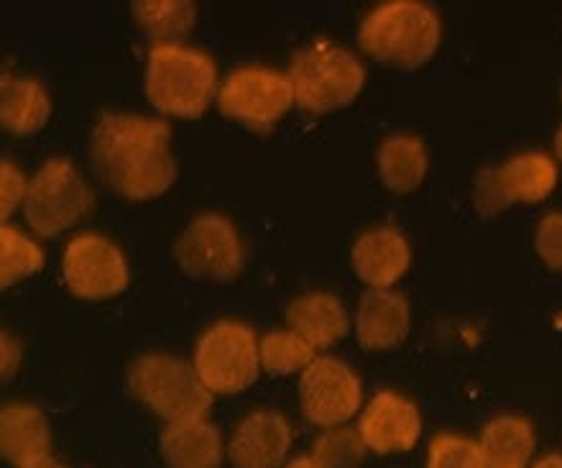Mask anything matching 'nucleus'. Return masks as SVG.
<instances>
[{"label":"nucleus","mask_w":562,"mask_h":468,"mask_svg":"<svg viewBox=\"0 0 562 468\" xmlns=\"http://www.w3.org/2000/svg\"><path fill=\"white\" fill-rule=\"evenodd\" d=\"M169 142L167 121L103 113L90 138L92 169L121 198L136 202L159 198L177 179Z\"/></svg>","instance_id":"f257e3e1"},{"label":"nucleus","mask_w":562,"mask_h":468,"mask_svg":"<svg viewBox=\"0 0 562 468\" xmlns=\"http://www.w3.org/2000/svg\"><path fill=\"white\" fill-rule=\"evenodd\" d=\"M440 38V15L417 0L381 3L358 29V44L369 57L402 69H417L432 59Z\"/></svg>","instance_id":"f03ea898"},{"label":"nucleus","mask_w":562,"mask_h":468,"mask_svg":"<svg viewBox=\"0 0 562 468\" xmlns=\"http://www.w3.org/2000/svg\"><path fill=\"white\" fill-rule=\"evenodd\" d=\"M144 85L148 103L175 119H200L221 90L213 57L179 44L151 46Z\"/></svg>","instance_id":"7ed1b4c3"},{"label":"nucleus","mask_w":562,"mask_h":468,"mask_svg":"<svg viewBox=\"0 0 562 468\" xmlns=\"http://www.w3.org/2000/svg\"><path fill=\"white\" fill-rule=\"evenodd\" d=\"M294 103L307 113H333L361 96L366 69L353 52L333 42H317L296 52L289 65Z\"/></svg>","instance_id":"20e7f679"},{"label":"nucleus","mask_w":562,"mask_h":468,"mask_svg":"<svg viewBox=\"0 0 562 468\" xmlns=\"http://www.w3.org/2000/svg\"><path fill=\"white\" fill-rule=\"evenodd\" d=\"M128 389L167 425L205 417L213 404L194 364L169 354L138 356L128 369Z\"/></svg>","instance_id":"39448f33"},{"label":"nucleus","mask_w":562,"mask_h":468,"mask_svg":"<svg viewBox=\"0 0 562 468\" xmlns=\"http://www.w3.org/2000/svg\"><path fill=\"white\" fill-rule=\"evenodd\" d=\"M194 371L210 394L244 392L259 379V343L248 325L221 320L200 335L194 346Z\"/></svg>","instance_id":"423d86ee"},{"label":"nucleus","mask_w":562,"mask_h":468,"mask_svg":"<svg viewBox=\"0 0 562 468\" xmlns=\"http://www.w3.org/2000/svg\"><path fill=\"white\" fill-rule=\"evenodd\" d=\"M95 205L92 190L67 159H49L31 177L23 218L42 238H54L72 229Z\"/></svg>","instance_id":"0eeeda50"},{"label":"nucleus","mask_w":562,"mask_h":468,"mask_svg":"<svg viewBox=\"0 0 562 468\" xmlns=\"http://www.w3.org/2000/svg\"><path fill=\"white\" fill-rule=\"evenodd\" d=\"M292 105V82L269 67H240L225 77L217 90V108L225 119L244 123L259 134H269Z\"/></svg>","instance_id":"6e6552de"},{"label":"nucleus","mask_w":562,"mask_h":468,"mask_svg":"<svg viewBox=\"0 0 562 468\" xmlns=\"http://www.w3.org/2000/svg\"><path fill=\"white\" fill-rule=\"evenodd\" d=\"M558 185V164L548 154L527 152L498 167L479 171L473 185V205L481 215H498L514 202H542Z\"/></svg>","instance_id":"1a4fd4ad"},{"label":"nucleus","mask_w":562,"mask_h":468,"mask_svg":"<svg viewBox=\"0 0 562 468\" xmlns=\"http://www.w3.org/2000/svg\"><path fill=\"white\" fill-rule=\"evenodd\" d=\"M302 415L307 423L330 431L348 425L363 404V385L348 364L333 356H317L300 379Z\"/></svg>","instance_id":"9d476101"},{"label":"nucleus","mask_w":562,"mask_h":468,"mask_svg":"<svg viewBox=\"0 0 562 468\" xmlns=\"http://www.w3.org/2000/svg\"><path fill=\"white\" fill-rule=\"evenodd\" d=\"M175 256L194 279L231 282L244 269V246L238 231L221 213H205L187 225L175 246Z\"/></svg>","instance_id":"9b49d317"},{"label":"nucleus","mask_w":562,"mask_h":468,"mask_svg":"<svg viewBox=\"0 0 562 468\" xmlns=\"http://www.w3.org/2000/svg\"><path fill=\"white\" fill-rule=\"evenodd\" d=\"M61 275L80 300H108L128 287V264L121 248L100 233L75 236L61 256Z\"/></svg>","instance_id":"f8f14e48"},{"label":"nucleus","mask_w":562,"mask_h":468,"mask_svg":"<svg viewBox=\"0 0 562 468\" xmlns=\"http://www.w3.org/2000/svg\"><path fill=\"white\" fill-rule=\"evenodd\" d=\"M358 433L369 454H407L417 446L422 435L419 408L407 397L384 389L363 408L358 417Z\"/></svg>","instance_id":"ddd939ff"},{"label":"nucleus","mask_w":562,"mask_h":468,"mask_svg":"<svg viewBox=\"0 0 562 468\" xmlns=\"http://www.w3.org/2000/svg\"><path fill=\"white\" fill-rule=\"evenodd\" d=\"M292 448V425L277 410H256L246 415L228 441L233 468H284Z\"/></svg>","instance_id":"4468645a"},{"label":"nucleus","mask_w":562,"mask_h":468,"mask_svg":"<svg viewBox=\"0 0 562 468\" xmlns=\"http://www.w3.org/2000/svg\"><path fill=\"white\" fill-rule=\"evenodd\" d=\"M350 261H353L358 279L369 285L371 290H392V285L407 275L412 252L402 231L392 229V225H379V229L358 236L353 252H350Z\"/></svg>","instance_id":"2eb2a0df"},{"label":"nucleus","mask_w":562,"mask_h":468,"mask_svg":"<svg viewBox=\"0 0 562 468\" xmlns=\"http://www.w3.org/2000/svg\"><path fill=\"white\" fill-rule=\"evenodd\" d=\"M0 456L13 468H29L52 456V431L42 410L26 402L0 410Z\"/></svg>","instance_id":"dca6fc26"},{"label":"nucleus","mask_w":562,"mask_h":468,"mask_svg":"<svg viewBox=\"0 0 562 468\" xmlns=\"http://www.w3.org/2000/svg\"><path fill=\"white\" fill-rule=\"evenodd\" d=\"M409 302L394 290H369L358 302L356 335L369 350L396 348L409 335Z\"/></svg>","instance_id":"f3484780"},{"label":"nucleus","mask_w":562,"mask_h":468,"mask_svg":"<svg viewBox=\"0 0 562 468\" xmlns=\"http://www.w3.org/2000/svg\"><path fill=\"white\" fill-rule=\"evenodd\" d=\"M159 450L167 468H221L228 458L221 431L207 417L164 425Z\"/></svg>","instance_id":"a211bd4d"},{"label":"nucleus","mask_w":562,"mask_h":468,"mask_svg":"<svg viewBox=\"0 0 562 468\" xmlns=\"http://www.w3.org/2000/svg\"><path fill=\"white\" fill-rule=\"evenodd\" d=\"M289 331L300 335L312 348H330L348 335L350 320L342 302L330 292H310L296 298L286 310Z\"/></svg>","instance_id":"6ab92c4d"},{"label":"nucleus","mask_w":562,"mask_h":468,"mask_svg":"<svg viewBox=\"0 0 562 468\" xmlns=\"http://www.w3.org/2000/svg\"><path fill=\"white\" fill-rule=\"evenodd\" d=\"M52 115V100L44 85L31 77H0V123L15 136L36 134Z\"/></svg>","instance_id":"aec40b11"},{"label":"nucleus","mask_w":562,"mask_h":468,"mask_svg":"<svg viewBox=\"0 0 562 468\" xmlns=\"http://www.w3.org/2000/svg\"><path fill=\"white\" fill-rule=\"evenodd\" d=\"M488 468H529L535 458V427L527 417L498 415L486 423L479 438Z\"/></svg>","instance_id":"412c9836"},{"label":"nucleus","mask_w":562,"mask_h":468,"mask_svg":"<svg viewBox=\"0 0 562 468\" xmlns=\"http://www.w3.org/2000/svg\"><path fill=\"white\" fill-rule=\"evenodd\" d=\"M379 175L389 190L407 194L425 182L427 149L417 136H392L379 149Z\"/></svg>","instance_id":"4be33fe9"},{"label":"nucleus","mask_w":562,"mask_h":468,"mask_svg":"<svg viewBox=\"0 0 562 468\" xmlns=\"http://www.w3.org/2000/svg\"><path fill=\"white\" fill-rule=\"evenodd\" d=\"M131 13L154 46L177 44L198 21V5L190 0H138Z\"/></svg>","instance_id":"5701e85b"},{"label":"nucleus","mask_w":562,"mask_h":468,"mask_svg":"<svg viewBox=\"0 0 562 468\" xmlns=\"http://www.w3.org/2000/svg\"><path fill=\"white\" fill-rule=\"evenodd\" d=\"M261 369L274 374V377H289V374H302L315 361V348L292 331H271L259 341Z\"/></svg>","instance_id":"b1692460"},{"label":"nucleus","mask_w":562,"mask_h":468,"mask_svg":"<svg viewBox=\"0 0 562 468\" xmlns=\"http://www.w3.org/2000/svg\"><path fill=\"white\" fill-rule=\"evenodd\" d=\"M44 267V252L36 241L23 236L19 229L3 223L0 229V287L8 290L11 285H19Z\"/></svg>","instance_id":"393cba45"},{"label":"nucleus","mask_w":562,"mask_h":468,"mask_svg":"<svg viewBox=\"0 0 562 468\" xmlns=\"http://www.w3.org/2000/svg\"><path fill=\"white\" fill-rule=\"evenodd\" d=\"M310 456L323 468H361L366 456H369V448H366L358 427L340 425L323 431Z\"/></svg>","instance_id":"a878e982"},{"label":"nucleus","mask_w":562,"mask_h":468,"mask_svg":"<svg viewBox=\"0 0 562 468\" xmlns=\"http://www.w3.org/2000/svg\"><path fill=\"white\" fill-rule=\"evenodd\" d=\"M425 468H488L475 438L458 433L435 435L427 448Z\"/></svg>","instance_id":"bb28decb"},{"label":"nucleus","mask_w":562,"mask_h":468,"mask_svg":"<svg viewBox=\"0 0 562 468\" xmlns=\"http://www.w3.org/2000/svg\"><path fill=\"white\" fill-rule=\"evenodd\" d=\"M29 185L31 182L23 177V171L15 167L13 161H0V218H3V223L15 213V210H23Z\"/></svg>","instance_id":"cd10ccee"},{"label":"nucleus","mask_w":562,"mask_h":468,"mask_svg":"<svg viewBox=\"0 0 562 468\" xmlns=\"http://www.w3.org/2000/svg\"><path fill=\"white\" fill-rule=\"evenodd\" d=\"M535 246L550 269H562V213H550L537 225Z\"/></svg>","instance_id":"c85d7f7f"},{"label":"nucleus","mask_w":562,"mask_h":468,"mask_svg":"<svg viewBox=\"0 0 562 468\" xmlns=\"http://www.w3.org/2000/svg\"><path fill=\"white\" fill-rule=\"evenodd\" d=\"M0 346H3V379H11L15 369H19V361H21L19 341H15L13 335L3 333V341H0Z\"/></svg>","instance_id":"c756f323"},{"label":"nucleus","mask_w":562,"mask_h":468,"mask_svg":"<svg viewBox=\"0 0 562 468\" xmlns=\"http://www.w3.org/2000/svg\"><path fill=\"white\" fill-rule=\"evenodd\" d=\"M529 468H562V456L560 454H548L542 458H537V461H532V466Z\"/></svg>","instance_id":"7c9ffc66"},{"label":"nucleus","mask_w":562,"mask_h":468,"mask_svg":"<svg viewBox=\"0 0 562 468\" xmlns=\"http://www.w3.org/2000/svg\"><path fill=\"white\" fill-rule=\"evenodd\" d=\"M284 468H323L312 456H296L292 461H286Z\"/></svg>","instance_id":"2f4dec72"},{"label":"nucleus","mask_w":562,"mask_h":468,"mask_svg":"<svg viewBox=\"0 0 562 468\" xmlns=\"http://www.w3.org/2000/svg\"><path fill=\"white\" fill-rule=\"evenodd\" d=\"M29 468H69V466H65V464H59L57 458H44V461H38V464H34V466H29Z\"/></svg>","instance_id":"473e14b6"},{"label":"nucleus","mask_w":562,"mask_h":468,"mask_svg":"<svg viewBox=\"0 0 562 468\" xmlns=\"http://www.w3.org/2000/svg\"><path fill=\"white\" fill-rule=\"evenodd\" d=\"M555 154H558V159L562 161V129L558 131V136H555Z\"/></svg>","instance_id":"72a5a7b5"}]
</instances>
